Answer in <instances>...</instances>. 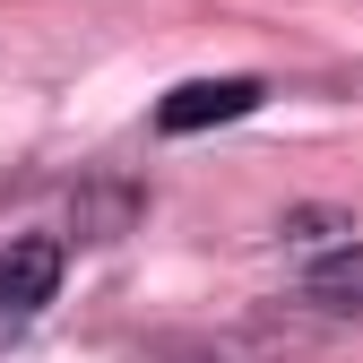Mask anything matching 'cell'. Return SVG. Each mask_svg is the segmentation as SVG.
Segmentation results:
<instances>
[{"instance_id": "obj_1", "label": "cell", "mask_w": 363, "mask_h": 363, "mask_svg": "<svg viewBox=\"0 0 363 363\" xmlns=\"http://www.w3.org/2000/svg\"><path fill=\"white\" fill-rule=\"evenodd\" d=\"M52 294H61V242L52 234H18L9 251H0V337H9L18 320H35Z\"/></svg>"}, {"instance_id": "obj_3", "label": "cell", "mask_w": 363, "mask_h": 363, "mask_svg": "<svg viewBox=\"0 0 363 363\" xmlns=\"http://www.w3.org/2000/svg\"><path fill=\"white\" fill-rule=\"evenodd\" d=\"M303 294L320 311H363V242H337L320 259H303Z\"/></svg>"}, {"instance_id": "obj_2", "label": "cell", "mask_w": 363, "mask_h": 363, "mask_svg": "<svg viewBox=\"0 0 363 363\" xmlns=\"http://www.w3.org/2000/svg\"><path fill=\"white\" fill-rule=\"evenodd\" d=\"M268 104L259 78H199V86H173V96L156 104V130H173V139H191V130H216V121H242Z\"/></svg>"}]
</instances>
